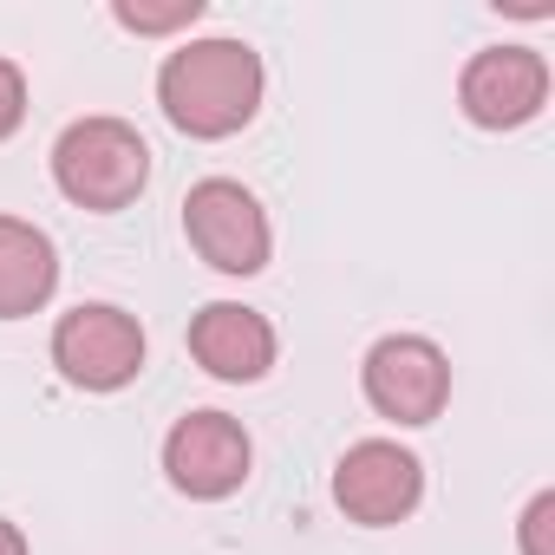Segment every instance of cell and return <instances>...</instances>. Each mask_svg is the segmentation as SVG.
<instances>
[{"mask_svg": "<svg viewBox=\"0 0 555 555\" xmlns=\"http://www.w3.org/2000/svg\"><path fill=\"white\" fill-rule=\"evenodd\" d=\"M418 496H425V464L392 438H360L334 464V503L347 509V522L392 529L418 509Z\"/></svg>", "mask_w": 555, "mask_h": 555, "instance_id": "cell-6", "label": "cell"}, {"mask_svg": "<svg viewBox=\"0 0 555 555\" xmlns=\"http://www.w3.org/2000/svg\"><path fill=\"white\" fill-rule=\"evenodd\" d=\"M60 288V248L47 229L0 216V321H27Z\"/></svg>", "mask_w": 555, "mask_h": 555, "instance_id": "cell-10", "label": "cell"}, {"mask_svg": "<svg viewBox=\"0 0 555 555\" xmlns=\"http://www.w3.org/2000/svg\"><path fill=\"white\" fill-rule=\"evenodd\" d=\"M53 366L79 392H118L144 373V327L112 301H79L53 327Z\"/></svg>", "mask_w": 555, "mask_h": 555, "instance_id": "cell-3", "label": "cell"}, {"mask_svg": "<svg viewBox=\"0 0 555 555\" xmlns=\"http://www.w3.org/2000/svg\"><path fill=\"white\" fill-rule=\"evenodd\" d=\"M183 235H190V248L216 274H261L268 268V248H274L261 203L242 183H229V177H203L183 196Z\"/></svg>", "mask_w": 555, "mask_h": 555, "instance_id": "cell-4", "label": "cell"}, {"mask_svg": "<svg viewBox=\"0 0 555 555\" xmlns=\"http://www.w3.org/2000/svg\"><path fill=\"white\" fill-rule=\"evenodd\" d=\"M261 53L248 40H190L157 73V105L183 138H235L261 112Z\"/></svg>", "mask_w": 555, "mask_h": 555, "instance_id": "cell-1", "label": "cell"}, {"mask_svg": "<svg viewBox=\"0 0 555 555\" xmlns=\"http://www.w3.org/2000/svg\"><path fill=\"white\" fill-rule=\"evenodd\" d=\"M248 464H255V444H248L242 418H229V412H183L164 438V470L196 503H216V496L242 490Z\"/></svg>", "mask_w": 555, "mask_h": 555, "instance_id": "cell-7", "label": "cell"}, {"mask_svg": "<svg viewBox=\"0 0 555 555\" xmlns=\"http://www.w3.org/2000/svg\"><path fill=\"white\" fill-rule=\"evenodd\" d=\"M21 118H27V79L14 60H0V138H14Z\"/></svg>", "mask_w": 555, "mask_h": 555, "instance_id": "cell-12", "label": "cell"}, {"mask_svg": "<svg viewBox=\"0 0 555 555\" xmlns=\"http://www.w3.org/2000/svg\"><path fill=\"white\" fill-rule=\"evenodd\" d=\"M548 522H555V490L529 496V509H522V555H555L548 548Z\"/></svg>", "mask_w": 555, "mask_h": 555, "instance_id": "cell-13", "label": "cell"}, {"mask_svg": "<svg viewBox=\"0 0 555 555\" xmlns=\"http://www.w3.org/2000/svg\"><path fill=\"white\" fill-rule=\"evenodd\" d=\"M0 555H27V535H21V522H8V516H0Z\"/></svg>", "mask_w": 555, "mask_h": 555, "instance_id": "cell-14", "label": "cell"}, {"mask_svg": "<svg viewBox=\"0 0 555 555\" xmlns=\"http://www.w3.org/2000/svg\"><path fill=\"white\" fill-rule=\"evenodd\" d=\"M366 405L392 425H431L451 399V360L425 334H386L360 366Z\"/></svg>", "mask_w": 555, "mask_h": 555, "instance_id": "cell-5", "label": "cell"}, {"mask_svg": "<svg viewBox=\"0 0 555 555\" xmlns=\"http://www.w3.org/2000/svg\"><path fill=\"white\" fill-rule=\"evenodd\" d=\"M53 183L79 209H125L151 183V144L125 118H73L53 144Z\"/></svg>", "mask_w": 555, "mask_h": 555, "instance_id": "cell-2", "label": "cell"}, {"mask_svg": "<svg viewBox=\"0 0 555 555\" xmlns=\"http://www.w3.org/2000/svg\"><path fill=\"white\" fill-rule=\"evenodd\" d=\"M457 105L483 131H516L548 105V60L535 47H483L457 79Z\"/></svg>", "mask_w": 555, "mask_h": 555, "instance_id": "cell-8", "label": "cell"}, {"mask_svg": "<svg viewBox=\"0 0 555 555\" xmlns=\"http://www.w3.org/2000/svg\"><path fill=\"white\" fill-rule=\"evenodd\" d=\"M112 21L125 34H177V27H196L203 21V0H170V8H138V0H118Z\"/></svg>", "mask_w": 555, "mask_h": 555, "instance_id": "cell-11", "label": "cell"}, {"mask_svg": "<svg viewBox=\"0 0 555 555\" xmlns=\"http://www.w3.org/2000/svg\"><path fill=\"white\" fill-rule=\"evenodd\" d=\"M190 360L222 386H255L274 366V327L242 301H209L190 321Z\"/></svg>", "mask_w": 555, "mask_h": 555, "instance_id": "cell-9", "label": "cell"}]
</instances>
